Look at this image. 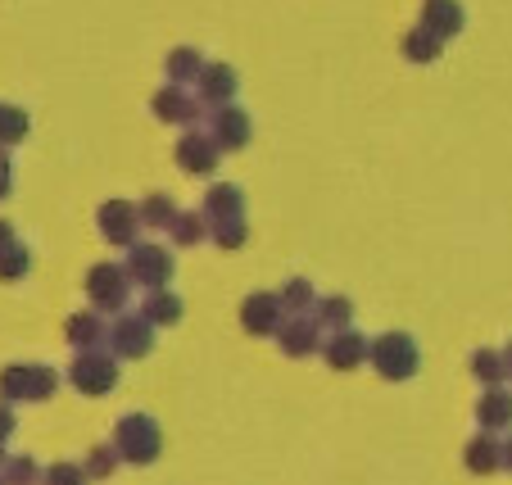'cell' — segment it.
<instances>
[{
	"label": "cell",
	"mask_w": 512,
	"mask_h": 485,
	"mask_svg": "<svg viewBox=\"0 0 512 485\" xmlns=\"http://www.w3.org/2000/svg\"><path fill=\"white\" fill-rule=\"evenodd\" d=\"M281 322H286V309H281L277 295H268V291L245 295V304H241V327L250 331V336H277Z\"/></svg>",
	"instance_id": "10"
},
{
	"label": "cell",
	"mask_w": 512,
	"mask_h": 485,
	"mask_svg": "<svg viewBox=\"0 0 512 485\" xmlns=\"http://www.w3.org/2000/svg\"><path fill=\"white\" fill-rule=\"evenodd\" d=\"M28 263H32V254H28V245H5L0 250V282H19L23 272H28Z\"/></svg>",
	"instance_id": "30"
},
{
	"label": "cell",
	"mask_w": 512,
	"mask_h": 485,
	"mask_svg": "<svg viewBox=\"0 0 512 485\" xmlns=\"http://www.w3.org/2000/svg\"><path fill=\"white\" fill-rule=\"evenodd\" d=\"M96 223H100V236H105L109 245H127V250H132L136 232H141V209L127 204V200H105L100 204V214H96Z\"/></svg>",
	"instance_id": "8"
},
{
	"label": "cell",
	"mask_w": 512,
	"mask_h": 485,
	"mask_svg": "<svg viewBox=\"0 0 512 485\" xmlns=\"http://www.w3.org/2000/svg\"><path fill=\"white\" fill-rule=\"evenodd\" d=\"M150 109H155L159 123H195L200 118V96H195L191 87H159L155 100H150Z\"/></svg>",
	"instance_id": "13"
},
{
	"label": "cell",
	"mask_w": 512,
	"mask_h": 485,
	"mask_svg": "<svg viewBox=\"0 0 512 485\" xmlns=\"http://www.w3.org/2000/svg\"><path fill=\"white\" fill-rule=\"evenodd\" d=\"M136 209H141V223H145V227H173V223H177V214H182V209H177V204L168 200L164 191L145 195V200L136 204Z\"/></svg>",
	"instance_id": "26"
},
{
	"label": "cell",
	"mask_w": 512,
	"mask_h": 485,
	"mask_svg": "<svg viewBox=\"0 0 512 485\" xmlns=\"http://www.w3.org/2000/svg\"><path fill=\"white\" fill-rule=\"evenodd\" d=\"M209 236L218 241V250H241L245 236H250V223H223V227H209Z\"/></svg>",
	"instance_id": "32"
},
{
	"label": "cell",
	"mask_w": 512,
	"mask_h": 485,
	"mask_svg": "<svg viewBox=\"0 0 512 485\" xmlns=\"http://www.w3.org/2000/svg\"><path fill=\"white\" fill-rule=\"evenodd\" d=\"M503 467L512 472V436H508V445H503Z\"/></svg>",
	"instance_id": "38"
},
{
	"label": "cell",
	"mask_w": 512,
	"mask_h": 485,
	"mask_svg": "<svg viewBox=\"0 0 512 485\" xmlns=\"http://www.w3.org/2000/svg\"><path fill=\"white\" fill-rule=\"evenodd\" d=\"M476 422H481L485 436H494V431H508L512 427V395L503 386L485 390L481 399H476Z\"/></svg>",
	"instance_id": "18"
},
{
	"label": "cell",
	"mask_w": 512,
	"mask_h": 485,
	"mask_svg": "<svg viewBox=\"0 0 512 485\" xmlns=\"http://www.w3.org/2000/svg\"><path fill=\"white\" fill-rule=\"evenodd\" d=\"M195 96H200V105H209V109L232 105V96H236V68L232 64H204L200 82H195Z\"/></svg>",
	"instance_id": "17"
},
{
	"label": "cell",
	"mask_w": 512,
	"mask_h": 485,
	"mask_svg": "<svg viewBox=\"0 0 512 485\" xmlns=\"http://www.w3.org/2000/svg\"><path fill=\"white\" fill-rule=\"evenodd\" d=\"M281 309H290V318H295V313H304V309H313V304H318V295H313V286L304 282V277H290L286 286H281Z\"/></svg>",
	"instance_id": "28"
},
{
	"label": "cell",
	"mask_w": 512,
	"mask_h": 485,
	"mask_svg": "<svg viewBox=\"0 0 512 485\" xmlns=\"http://www.w3.org/2000/svg\"><path fill=\"white\" fill-rule=\"evenodd\" d=\"M204 232H209V223H204V214H177V223L168 227V236H173V245H182V250H191V245L204 241Z\"/></svg>",
	"instance_id": "29"
},
{
	"label": "cell",
	"mask_w": 512,
	"mask_h": 485,
	"mask_svg": "<svg viewBox=\"0 0 512 485\" xmlns=\"http://www.w3.org/2000/svg\"><path fill=\"white\" fill-rule=\"evenodd\" d=\"M472 372L485 381V390L503 386V381H508V354H499V350H476V354H472Z\"/></svg>",
	"instance_id": "25"
},
{
	"label": "cell",
	"mask_w": 512,
	"mask_h": 485,
	"mask_svg": "<svg viewBox=\"0 0 512 485\" xmlns=\"http://www.w3.org/2000/svg\"><path fill=\"white\" fill-rule=\"evenodd\" d=\"M368 363L381 372L386 381H408L417 372V345L408 331H386V336L372 340Z\"/></svg>",
	"instance_id": "2"
},
{
	"label": "cell",
	"mask_w": 512,
	"mask_h": 485,
	"mask_svg": "<svg viewBox=\"0 0 512 485\" xmlns=\"http://www.w3.org/2000/svg\"><path fill=\"white\" fill-rule=\"evenodd\" d=\"M463 463L472 467L476 476H490V472H499L503 467V445L494 436H476V440H467V449H463Z\"/></svg>",
	"instance_id": "21"
},
{
	"label": "cell",
	"mask_w": 512,
	"mask_h": 485,
	"mask_svg": "<svg viewBox=\"0 0 512 485\" xmlns=\"http://www.w3.org/2000/svg\"><path fill=\"white\" fill-rule=\"evenodd\" d=\"M141 318L150 322V327H173V322H182V295H173V291H145Z\"/></svg>",
	"instance_id": "22"
},
{
	"label": "cell",
	"mask_w": 512,
	"mask_h": 485,
	"mask_svg": "<svg viewBox=\"0 0 512 485\" xmlns=\"http://www.w3.org/2000/svg\"><path fill=\"white\" fill-rule=\"evenodd\" d=\"M250 114H245L241 105H218L209 109V136H213V146L223 150V155H232V150H241L245 141H250Z\"/></svg>",
	"instance_id": "9"
},
{
	"label": "cell",
	"mask_w": 512,
	"mask_h": 485,
	"mask_svg": "<svg viewBox=\"0 0 512 485\" xmlns=\"http://www.w3.org/2000/svg\"><path fill=\"white\" fill-rule=\"evenodd\" d=\"M277 345H281V354H286V359H304V354H313L322 345L318 318H309V313L286 318V322H281V331H277Z\"/></svg>",
	"instance_id": "11"
},
{
	"label": "cell",
	"mask_w": 512,
	"mask_h": 485,
	"mask_svg": "<svg viewBox=\"0 0 512 485\" xmlns=\"http://www.w3.org/2000/svg\"><path fill=\"white\" fill-rule=\"evenodd\" d=\"M5 485H37V463L32 458H5Z\"/></svg>",
	"instance_id": "33"
},
{
	"label": "cell",
	"mask_w": 512,
	"mask_h": 485,
	"mask_svg": "<svg viewBox=\"0 0 512 485\" xmlns=\"http://www.w3.org/2000/svg\"><path fill=\"white\" fill-rule=\"evenodd\" d=\"M10 431H14V413H10V404H0V445H5Z\"/></svg>",
	"instance_id": "35"
},
{
	"label": "cell",
	"mask_w": 512,
	"mask_h": 485,
	"mask_svg": "<svg viewBox=\"0 0 512 485\" xmlns=\"http://www.w3.org/2000/svg\"><path fill=\"white\" fill-rule=\"evenodd\" d=\"M322 354H327V363L336 372H354L372 354V340H363V331H336V336H327Z\"/></svg>",
	"instance_id": "14"
},
{
	"label": "cell",
	"mask_w": 512,
	"mask_h": 485,
	"mask_svg": "<svg viewBox=\"0 0 512 485\" xmlns=\"http://www.w3.org/2000/svg\"><path fill=\"white\" fill-rule=\"evenodd\" d=\"M68 381H73L82 395H109V390L118 386V359L109 350H87L73 359Z\"/></svg>",
	"instance_id": "6"
},
{
	"label": "cell",
	"mask_w": 512,
	"mask_h": 485,
	"mask_svg": "<svg viewBox=\"0 0 512 485\" xmlns=\"http://www.w3.org/2000/svg\"><path fill=\"white\" fill-rule=\"evenodd\" d=\"M0 485H5V476H0Z\"/></svg>",
	"instance_id": "41"
},
{
	"label": "cell",
	"mask_w": 512,
	"mask_h": 485,
	"mask_svg": "<svg viewBox=\"0 0 512 485\" xmlns=\"http://www.w3.org/2000/svg\"><path fill=\"white\" fill-rule=\"evenodd\" d=\"M118 463H123V454L114 445H96L87 454V463H82V472H87V481H105V476L118 472Z\"/></svg>",
	"instance_id": "27"
},
{
	"label": "cell",
	"mask_w": 512,
	"mask_h": 485,
	"mask_svg": "<svg viewBox=\"0 0 512 485\" xmlns=\"http://www.w3.org/2000/svg\"><path fill=\"white\" fill-rule=\"evenodd\" d=\"M155 350V327L141 318V313H123V318L109 327V354L114 359H145Z\"/></svg>",
	"instance_id": "7"
},
{
	"label": "cell",
	"mask_w": 512,
	"mask_h": 485,
	"mask_svg": "<svg viewBox=\"0 0 512 485\" xmlns=\"http://www.w3.org/2000/svg\"><path fill=\"white\" fill-rule=\"evenodd\" d=\"M5 245H14V227L0 218V250H5Z\"/></svg>",
	"instance_id": "37"
},
{
	"label": "cell",
	"mask_w": 512,
	"mask_h": 485,
	"mask_svg": "<svg viewBox=\"0 0 512 485\" xmlns=\"http://www.w3.org/2000/svg\"><path fill=\"white\" fill-rule=\"evenodd\" d=\"M114 449L123 454V463H155L159 449H164V431H159L155 418H145V413H127V418H118L114 427Z\"/></svg>",
	"instance_id": "1"
},
{
	"label": "cell",
	"mask_w": 512,
	"mask_h": 485,
	"mask_svg": "<svg viewBox=\"0 0 512 485\" xmlns=\"http://www.w3.org/2000/svg\"><path fill=\"white\" fill-rule=\"evenodd\" d=\"M28 136V114L19 105H0V146H14Z\"/></svg>",
	"instance_id": "31"
},
{
	"label": "cell",
	"mask_w": 512,
	"mask_h": 485,
	"mask_svg": "<svg viewBox=\"0 0 512 485\" xmlns=\"http://www.w3.org/2000/svg\"><path fill=\"white\" fill-rule=\"evenodd\" d=\"M164 73H168V82H173V87H191V82H200V73H204L200 50H195V46H177V50H168Z\"/></svg>",
	"instance_id": "20"
},
{
	"label": "cell",
	"mask_w": 512,
	"mask_h": 485,
	"mask_svg": "<svg viewBox=\"0 0 512 485\" xmlns=\"http://www.w3.org/2000/svg\"><path fill=\"white\" fill-rule=\"evenodd\" d=\"M503 354H508V377H512V340H508V350H503Z\"/></svg>",
	"instance_id": "39"
},
{
	"label": "cell",
	"mask_w": 512,
	"mask_h": 485,
	"mask_svg": "<svg viewBox=\"0 0 512 485\" xmlns=\"http://www.w3.org/2000/svg\"><path fill=\"white\" fill-rule=\"evenodd\" d=\"M5 195H10V159L0 155V200H5Z\"/></svg>",
	"instance_id": "36"
},
{
	"label": "cell",
	"mask_w": 512,
	"mask_h": 485,
	"mask_svg": "<svg viewBox=\"0 0 512 485\" xmlns=\"http://www.w3.org/2000/svg\"><path fill=\"white\" fill-rule=\"evenodd\" d=\"M440 50H445V41L431 37L422 23L404 32V59H408V64H435V59H440Z\"/></svg>",
	"instance_id": "23"
},
{
	"label": "cell",
	"mask_w": 512,
	"mask_h": 485,
	"mask_svg": "<svg viewBox=\"0 0 512 485\" xmlns=\"http://www.w3.org/2000/svg\"><path fill=\"white\" fill-rule=\"evenodd\" d=\"M46 485H87V472L78 463H55L46 467Z\"/></svg>",
	"instance_id": "34"
},
{
	"label": "cell",
	"mask_w": 512,
	"mask_h": 485,
	"mask_svg": "<svg viewBox=\"0 0 512 485\" xmlns=\"http://www.w3.org/2000/svg\"><path fill=\"white\" fill-rule=\"evenodd\" d=\"M204 223L209 227H223V223H245V195H241V186H232V182H218V186H209V195H204Z\"/></svg>",
	"instance_id": "12"
},
{
	"label": "cell",
	"mask_w": 512,
	"mask_h": 485,
	"mask_svg": "<svg viewBox=\"0 0 512 485\" xmlns=\"http://www.w3.org/2000/svg\"><path fill=\"white\" fill-rule=\"evenodd\" d=\"M218 155H223V150L213 146L209 132H186L182 141H177V164L195 177H209L213 168H218Z\"/></svg>",
	"instance_id": "15"
},
{
	"label": "cell",
	"mask_w": 512,
	"mask_h": 485,
	"mask_svg": "<svg viewBox=\"0 0 512 485\" xmlns=\"http://www.w3.org/2000/svg\"><path fill=\"white\" fill-rule=\"evenodd\" d=\"M127 277H132L136 286H145V291H168V282H173V254L164 250V245H132L127 250Z\"/></svg>",
	"instance_id": "3"
},
{
	"label": "cell",
	"mask_w": 512,
	"mask_h": 485,
	"mask_svg": "<svg viewBox=\"0 0 512 485\" xmlns=\"http://www.w3.org/2000/svg\"><path fill=\"white\" fill-rule=\"evenodd\" d=\"M313 309H318V327H327L331 336H336V331H349V322H354V304H349L345 295H322Z\"/></svg>",
	"instance_id": "24"
},
{
	"label": "cell",
	"mask_w": 512,
	"mask_h": 485,
	"mask_svg": "<svg viewBox=\"0 0 512 485\" xmlns=\"http://www.w3.org/2000/svg\"><path fill=\"white\" fill-rule=\"evenodd\" d=\"M463 23H467V14L458 0H422V28L431 32V37L454 41L458 32H463Z\"/></svg>",
	"instance_id": "16"
},
{
	"label": "cell",
	"mask_w": 512,
	"mask_h": 485,
	"mask_svg": "<svg viewBox=\"0 0 512 485\" xmlns=\"http://www.w3.org/2000/svg\"><path fill=\"white\" fill-rule=\"evenodd\" d=\"M87 295L96 313H118L127 304V295H132V277H127L123 263H96L87 272Z\"/></svg>",
	"instance_id": "4"
},
{
	"label": "cell",
	"mask_w": 512,
	"mask_h": 485,
	"mask_svg": "<svg viewBox=\"0 0 512 485\" xmlns=\"http://www.w3.org/2000/svg\"><path fill=\"white\" fill-rule=\"evenodd\" d=\"M0 467H5V445H0Z\"/></svg>",
	"instance_id": "40"
},
{
	"label": "cell",
	"mask_w": 512,
	"mask_h": 485,
	"mask_svg": "<svg viewBox=\"0 0 512 485\" xmlns=\"http://www.w3.org/2000/svg\"><path fill=\"white\" fill-rule=\"evenodd\" d=\"M64 336H68V345H78V350L87 354V350H100V345H105L109 327L100 322V313L91 309V313H73V318L64 322Z\"/></svg>",
	"instance_id": "19"
},
{
	"label": "cell",
	"mask_w": 512,
	"mask_h": 485,
	"mask_svg": "<svg viewBox=\"0 0 512 485\" xmlns=\"http://www.w3.org/2000/svg\"><path fill=\"white\" fill-rule=\"evenodd\" d=\"M55 386L59 377L46 363H14L0 372V399H50Z\"/></svg>",
	"instance_id": "5"
}]
</instances>
